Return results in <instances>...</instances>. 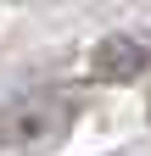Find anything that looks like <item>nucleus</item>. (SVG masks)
<instances>
[{
	"label": "nucleus",
	"mask_w": 151,
	"mask_h": 156,
	"mask_svg": "<svg viewBox=\"0 0 151 156\" xmlns=\"http://www.w3.org/2000/svg\"><path fill=\"white\" fill-rule=\"evenodd\" d=\"M73 123H79V106L67 95H23V101L0 106V156H34L62 145Z\"/></svg>",
	"instance_id": "obj_1"
},
{
	"label": "nucleus",
	"mask_w": 151,
	"mask_h": 156,
	"mask_svg": "<svg viewBox=\"0 0 151 156\" xmlns=\"http://www.w3.org/2000/svg\"><path fill=\"white\" fill-rule=\"evenodd\" d=\"M151 67V50L140 39H101L95 56H90V78H101V84H129V78H140Z\"/></svg>",
	"instance_id": "obj_2"
}]
</instances>
